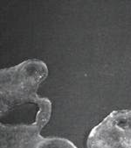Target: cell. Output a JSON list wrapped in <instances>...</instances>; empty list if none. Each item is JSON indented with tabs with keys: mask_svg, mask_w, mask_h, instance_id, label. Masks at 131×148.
<instances>
[{
	"mask_svg": "<svg viewBox=\"0 0 131 148\" xmlns=\"http://www.w3.org/2000/svg\"><path fill=\"white\" fill-rule=\"evenodd\" d=\"M43 127L36 120L29 125H1V148H77L68 139L41 137Z\"/></svg>",
	"mask_w": 131,
	"mask_h": 148,
	"instance_id": "2",
	"label": "cell"
},
{
	"mask_svg": "<svg viewBox=\"0 0 131 148\" xmlns=\"http://www.w3.org/2000/svg\"><path fill=\"white\" fill-rule=\"evenodd\" d=\"M47 75L46 63L36 59L1 69V113L25 103H34L40 108L36 120L45 126L52 115V103L46 98L40 97L37 90Z\"/></svg>",
	"mask_w": 131,
	"mask_h": 148,
	"instance_id": "1",
	"label": "cell"
}]
</instances>
